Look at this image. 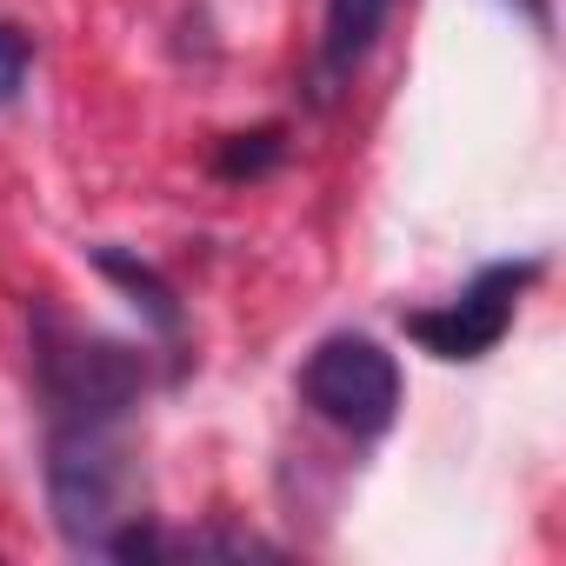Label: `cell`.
Returning <instances> with one entry per match:
<instances>
[{"mask_svg":"<svg viewBox=\"0 0 566 566\" xmlns=\"http://www.w3.org/2000/svg\"><path fill=\"white\" fill-rule=\"evenodd\" d=\"M34 387L54 420L114 427L147 394V360L107 334H81L61 314H34Z\"/></svg>","mask_w":566,"mask_h":566,"instance_id":"cell-1","label":"cell"},{"mask_svg":"<svg viewBox=\"0 0 566 566\" xmlns=\"http://www.w3.org/2000/svg\"><path fill=\"white\" fill-rule=\"evenodd\" d=\"M48 506H54V526L67 533V546H81V553H101L120 520H140V513H120L127 506V453H120L114 427L54 420V433H48Z\"/></svg>","mask_w":566,"mask_h":566,"instance_id":"cell-2","label":"cell"},{"mask_svg":"<svg viewBox=\"0 0 566 566\" xmlns=\"http://www.w3.org/2000/svg\"><path fill=\"white\" fill-rule=\"evenodd\" d=\"M301 400H307L327 427H340V433H354V440H374V433H387L394 413H400V367H394V354H387L380 340H367V334H334V340H321V347L307 354V367H301Z\"/></svg>","mask_w":566,"mask_h":566,"instance_id":"cell-3","label":"cell"},{"mask_svg":"<svg viewBox=\"0 0 566 566\" xmlns=\"http://www.w3.org/2000/svg\"><path fill=\"white\" fill-rule=\"evenodd\" d=\"M539 280V260H500V266H480L473 287L433 314H407V334L433 354V360H480L506 340L513 327V307L520 294Z\"/></svg>","mask_w":566,"mask_h":566,"instance_id":"cell-4","label":"cell"},{"mask_svg":"<svg viewBox=\"0 0 566 566\" xmlns=\"http://www.w3.org/2000/svg\"><path fill=\"white\" fill-rule=\"evenodd\" d=\"M387 14H394V0H327V34H321V87L327 94L374 54Z\"/></svg>","mask_w":566,"mask_h":566,"instance_id":"cell-5","label":"cell"},{"mask_svg":"<svg viewBox=\"0 0 566 566\" xmlns=\"http://www.w3.org/2000/svg\"><path fill=\"white\" fill-rule=\"evenodd\" d=\"M94 266L114 280V287L147 314V327L154 334H180V294L167 287V273L160 266H147L140 253H127V247H94Z\"/></svg>","mask_w":566,"mask_h":566,"instance_id":"cell-6","label":"cell"},{"mask_svg":"<svg viewBox=\"0 0 566 566\" xmlns=\"http://www.w3.org/2000/svg\"><path fill=\"white\" fill-rule=\"evenodd\" d=\"M280 154H287V134L280 127H253V134H227L220 154H213V174L220 180H260L280 167Z\"/></svg>","mask_w":566,"mask_h":566,"instance_id":"cell-7","label":"cell"},{"mask_svg":"<svg viewBox=\"0 0 566 566\" xmlns=\"http://www.w3.org/2000/svg\"><path fill=\"white\" fill-rule=\"evenodd\" d=\"M28 67H34V41H28L14 21H0V107H14V101H21Z\"/></svg>","mask_w":566,"mask_h":566,"instance_id":"cell-8","label":"cell"},{"mask_svg":"<svg viewBox=\"0 0 566 566\" xmlns=\"http://www.w3.org/2000/svg\"><path fill=\"white\" fill-rule=\"evenodd\" d=\"M520 8H526V14H533L539 28H546V0H520Z\"/></svg>","mask_w":566,"mask_h":566,"instance_id":"cell-9","label":"cell"}]
</instances>
